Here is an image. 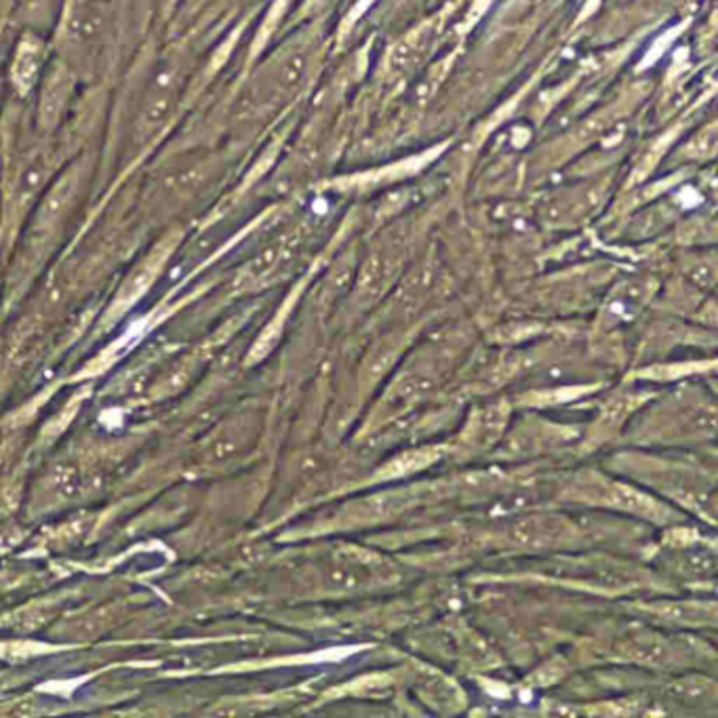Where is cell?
Wrapping results in <instances>:
<instances>
[{"label": "cell", "instance_id": "cell-1", "mask_svg": "<svg viewBox=\"0 0 718 718\" xmlns=\"http://www.w3.org/2000/svg\"><path fill=\"white\" fill-rule=\"evenodd\" d=\"M436 449L433 451H414V454H405V456L396 457L392 464H388L384 479H396L403 475L415 472L419 468H424L428 461H435Z\"/></svg>", "mask_w": 718, "mask_h": 718}]
</instances>
